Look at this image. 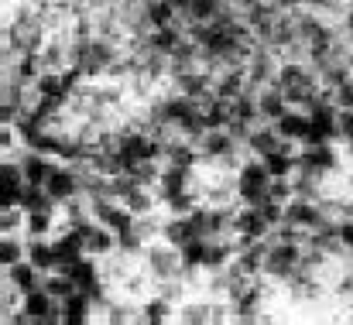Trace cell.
<instances>
[{
    "instance_id": "1",
    "label": "cell",
    "mask_w": 353,
    "mask_h": 325,
    "mask_svg": "<svg viewBox=\"0 0 353 325\" xmlns=\"http://www.w3.org/2000/svg\"><path fill=\"white\" fill-rule=\"evenodd\" d=\"M236 175V202L240 206H261L268 196H271V171L268 165L257 158V161H243L234 171Z\"/></svg>"
},
{
    "instance_id": "2",
    "label": "cell",
    "mask_w": 353,
    "mask_h": 325,
    "mask_svg": "<svg viewBox=\"0 0 353 325\" xmlns=\"http://www.w3.org/2000/svg\"><path fill=\"white\" fill-rule=\"evenodd\" d=\"M302 257H305V243H278V240H271L268 260H264V277L288 284V281L299 274Z\"/></svg>"
},
{
    "instance_id": "3",
    "label": "cell",
    "mask_w": 353,
    "mask_h": 325,
    "mask_svg": "<svg viewBox=\"0 0 353 325\" xmlns=\"http://www.w3.org/2000/svg\"><path fill=\"white\" fill-rule=\"evenodd\" d=\"M144 271L151 281H172V277H182V250L172 247L168 240H154L148 243L144 250Z\"/></svg>"
},
{
    "instance_id": "4",
    "label": "cell",
    "mask_w": 353,
    "mask_h": 325,
    "mask_svg": "<svg viewBox=\"0 0 353 325\" xmlns=\"http://www.w3.org/2000/svg\"><path fill=\"white\" fill-rule=\"evenodd\" d=\"M336 168H340V154L333 151V140H326V144H302V151H299V171L330 178Z\"/></svg>"
},
{
    "instance_id": "5",
    "label": "cell",
    "mask_w": 353,
    "mask_h": 325,
    "mask_svg": "<svg viewBox=\"0 0 353 325\" xmlns=\"http://www.w3.org/2000/svg\"><path fill=\"white\" fill-rule=\"evenodd\" d=\"M271 222L261 213V206H236V219H234V236L236 247L243 243H254V240H268L271 236Z\"/></svg>"
},
{
    "instance_id": "6",
    "label": "cell",
    "mask_w": 353,
    "mask_h": 325,
    "mask_svg": "<svg viewBox=\"0 0 353 325\" xmlns=\"http://www.w3.org/2000/svg\"><path fill=\"white\" fill-rule=\"evenodd\" d=\"M45 189L52 192V199L62 206V202H69V199H76V196H83V182H79V168L76 165H69V161H55V168H52V175H48V182H45Z\"/></svg>"
},
{
    "instance_id": "7",
    "label": "cell",
    "mask_w": 353,
    "mask_h": 325,
    "mask_svg": "<svg viewBox=\"0 0 353 325\" xmlns=\"http://www.w3.org/2000/svg\"><path fill=\"white\" fill-rule=\"evenodd\" d=\"M199 147V154H203V161H223V158H230L234 151H240L243 144L236 140L234 134L227 130V127H210L206 134H203V140L196 144Z\"/></svg>"
},
{
    "instance_id": "8",
    "label": "cell",
    "mask_w": 353,
    "mask_h": 325,
    "mask_svg": "<svg viewBox=\"0 0 353 325\" xmlns=\"http://www.w3.org/2000/svg\"><path fill=\"white\" fill-rule=\"evenodd\" d=\"M192 185H196V168H185V165H172V161H165L154 192H158V199L165 202V199H172V196H179V192H185V189H192Z\"/></svg>"
},
{
    "instance_id": "9",
    "label": "cell",
    "mask_w": 353,
    "mask_h": 325,
    "mask_svg": "<svg viewBox=\"0 0 353 325\" xmlns=\"http://www.w3.org/2000/svg\"><path fill=\"white\" fill-rule=\"evenodd\" d=\"M17 161H21V168H24L28 185H45L48 175H52V168H55V158H52V154H45V151H38V147H28V144L17 151Z\"/></svg>"
},
{
    "instance_id": "10",
    "label": "cell",
    "mask_w": 353,
    "mask_h": 325,
    "mask_svg": "<svg viewBox=\"0 0 353 325\" xmlns=\"http://www.w3.org/2000/svg\"><path fill=\"white\" fill-rule=\"evenodd\" d=\"M278 86L288 90H305V86H323L319 69L316 65H302V62H281L278 65Z\"/></svg>"
},
{
    "instance_id": "11",
    "label": "cell",
    "mask_w": 353,
    "mask_h": 325,
    "mask_svg": "<svg viewBox=\"0 0 353 325\" xmlns=\"http://www.w3.org/2000/svg\"><path fill=\"white\" fill-rule=\"evenodd\" d=\"M3 281L14 284L21 295H28V291H34V288H45V274H41L28 257L17 260V264H10V267H3Z\"/></svg>"
},
{
    "instance_id": "12",
    "label": "cell",
    "mask_w": 353,
    "mask_h": 325,
    "mask_svg": "<svg viewBox=\"0 0 353 325\" xmlns=\"http://www.w3.org/2000/svg\"><path fill=\"white\" fill-rule=\"evenodd\" d=\"M97 315V305L90 298V291H72L65 302H62V325H86Z\"/></svg>"
},
{
    "instance_id": "13",
    "label": "cell",
    "mask_w": 353,
    "mask_h": 325,
    "mask_svg": "<svg viewBox=\"0 0 353 325\" xmlns=\"http://www.w3.org/2000/svg\"><path fill=\"white\" fill-rule=\"evenodd\" d=\"M309 109H299V107H288L278 120H274V130L285 137V140H305V134H309Z\"/></svg>"
},
{
    "instance_id": "14",
    "label": "cell",
    "mask_w": 353,
    "mask_h": 325,
    "mask_svg": "<svg viewBox=\"0 0 353 325\" xmlns=\"http://www.w3.org/2000/svg\"><path fill=\"white\" fill-rule=\"evenodd\" d=\"M278 147H285V137L274 130V123H268V120H261L254 130H250V137H247V151L250 154H257V158H264V154H271V151H278Z\"/></svg>"
},
{
    "instance_id": "15",
    "label": "cell",
    "mask_w": 353,
    "mask_h": 325,
    "mask_svg": "<svg viewBox=\"0 0 353 325\" xmlns=\"http://www.w3.org/2000/svg\"><path fill=\"white\" fill-rule=\"evenodd\" d=\"M28 260H31L41 274H52V271L59 267L55 240H52V236H28Z\"/></svg>"
},
{
    "instance_id": "16",
    "label": "cell",
    "mask_w": 353,
    "mask_h": 325,
    "mask_svg": "<svg viewBox=\"0 0 353 325\" xmlns=\"http://www.w3.org/2000/svg\"><path fill=\"white\" fill-rule=\"evenodd\" d=\"M65 274H69V277L76 281V288H83V291H90V288H97V284L103 281V267L97 264L93 253H86V257H79L76 264H69Z\"/></svg>"
},
{
    "instance_id": "17",
    "label": "cell",
    "mask_w": 353,
    "mask_h": 325,
    "mask_svg": "<svg viewBox=\"0 0 353 325\" xmlns=\"http://www.w3.org/2000/svg\"><path fill=\"white\" fill-rule=\"evenodd\" d=\"M257 107H261V116H264L268 123H274L292 103H288L285 90H281L278 83H271V86H261V90H257Z\"/></svg>"
},
{
    "instance_id": "18",
    "label": "cell",
    "mask_w": 353,
    "mask_h": 325,
    "mask_svg": "<svg viewBox=\"0 0 353 325\" xmlns=\"http://www.w3.org/2000/svg\"><path fill=\"white\" fill-rule=\"evenodd\" d=\"M189 34L179 28V24H165V28H151V34H148V45L154 48V52H161V55H175V48L185 41Z\"/></svg>"
},
{
    "instance_id": "19",
    "label": "cell",
    "mask_w": 353,
    "mask_h": 325,
    "mask_svg": "<svg viewBox=\"0 0 353 325\" xmlns=\"http://www.w3.org/2000/svg\"><path fill=\"white\" fill-rule=\"evenodd\" d=\"M175 315H179V308L165 295H154V298H148L141 305V322H148V325H165V322H172Z\"/></svg>"
},
{
    "instance_id": "20",
    "label": "cell",
    "mask_w": 353,
    "mask_h": 325,
    "mask_svg": "<svg viewBox=\"0 0 353 325\" xmlns=\"http://www.w3.org/2000/svg\"><path fill=\"white\" fill-rule=\"evenodd\" d=\"M192 236H199V233H196V226H192L189 213H185V216H168L165 219V226H161V240H168L172 247H185Z\"/></svg>"
},
{
    "instance_id": "21",
    "label": "cell",
    "mask_w": 353,
    "mask_h": 325,
    "mask_svg": "<svg viewBox=\"0 0 353 325\" xmlns=\"http://www.w3.org/2000/svg\"><path fill=\"white\" fill-rule=\"evenodd\" d=\"M21 209L24 213H45V209H59V202L52 199V192L45 185H24L21 192Z\"/></svg>"
},
{
    "instance_id": "22",
    "label": "cell",
    "mask_w": 353,
    "mask_h": 325,
    "mask_svg": "<svg viewBox=\"0 0 353 325\" xmlns=\"http://www.w3.org/2000/svg\"><path fill=\"white\" fill-rule=\"evenodd\" d=\"M28 257V236L24 233H3L0 236V267H10Z\"/></svg>"
},
{
    "instance_id": "23",
    "label": "cell",
    "mask_w": 353,
    "mask_h": 325,
    "mask_svg": "<svg viewBox=\"0 0 353 325\" xmlns=\"http://www.w3.org/2000/svg\"><path fill=\"white\" fill-rule=\"evenodd\" d=\"M179 322L185 325H203V322H216V305L213 302H185L179 305Z\"/></svg>"
},
{
    "instance_id": "24",
    "label": "cell",
    "mask_w": 353,
    "mask_h": 325,
    "mask_svg": "<svg viewBox=\"0 0 353 325\" xmlns=\"http://www.w3.org/2000/svg\"><path fill=\"white\" fill-rule=\"evenodd\" d=\"M62 209H45V213H24V236H52L55 216Z\"/></svg>"
},
{
    "instance_id": "25",
    "label": "cell",
    "mask_w": 353,
    "mask_h": 325,
    "mask_svg": "<svg viewBox=\"0 0 353 325\" xmlns=\"http://www.w3.org/2000/svg\"><path fill=\"white\" fill-rule=\"evenodd\" d=\"M45 291L55 295L59 302H65V298H69L72 291H79V288H76V281H72L65 271H52V274H45Z\"/></svg>"
},
{
    "instance_id": "26",
    "label": "cell",
    "mask_w": 353,
    "mask_h": 325,
    "mask_svg": "<svg viewBox=\"0 0 353 325\" xmlns=\"http://www.w3.org/2000/svg\"><path fill=\"white\" fill-rule=\"evenodd\" d=\"M340 240H343V247H347V257L353 260V216L340 219Z\"/></svg>"
},
{
    "instance_id": "27",
    "label": "cell",
    "mask_w": 353,
    "mask_h": 325,
    "mask_svg": "<svg viewBox=\"0 0 353 325\" xmlns=\"http://www.w3.org/2000/svg\"><path fill=\"white\" fill-rule=\"evenodd\" d=\"M340 137H343V140H347V137H353V107L340 109Z\"/></svg>"
},
{
    "instance_id": "28",
    "label": "cell",
    "mask_w": 353,
    "mask_h": 325,
    "mask_svg": "<svg viewBox=\"0 0 353 325\" xmlns=\"http://www.w3.org/2000/svg\"><path fill=\"white\" fill-rule=\"evenodd\" d=\"M336 295H340V298H353V267L336 281Z\"/></svg>"
},
{
    "instance_id": "29",
    "label": "cell",
    "mask_w": 353,
    "mask_h": 325,
    "mask_svg": "<svg viewBox=\"0 0 353 325\" xmlns=\"http://www.w3.org/2000/svg\"><path fill=\"white\" fill-rule=\"evenodd\" d=\"M305 7H316V10H326V7H333V3H340V0H302Z\"/></svg>"
},
{
    "instance_id": "30",
    "label": "cell",
    "mask_w": 353,
    "mask_h": 325,
    "mask_svg": "<svg viewBox=\"0 0 353 325\" xmlns=\"http://www.w3.org/2000/svg\"><path fill=\"white\" fill-rule=\"evenodd\" d=\"M350 312H353V308H350ZM350 319H353V315H350Z\"/></svg>"
},
{
    "instance_id": "31",
    "label": "cell",
    "mask_w": 353,
    "mask_h": 325,
    "mask_svg": "<svg viewBox=\"0 0 353 325\" xmlns=\"http://www.w3.org/2000/svg\"><path fill=\"white\" fill-rule=\"evenodd\" d=\"M350 216H353V213H350Z\"/></svg>"
}]
</instances>
